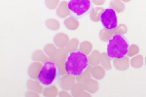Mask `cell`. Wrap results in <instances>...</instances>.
<instances>
[{
	"label": "cell",
	"mask_w": 146,
	"mask_h": 97,
	"mask_svg": "<svg viewBox=\"0 0 146 97\" xmlns=\"http://www.w3.org/2000/svg\"><path fill=\"white\" fill-rule=\"evenodd\" d=\"M88 56L80 51L69 53L65 61V70L67 74L78 77L88 69Z\"/></svg>",
	"instance_id": "obj_1"
},
{
	"label": "cell",
	"mask_w": 146,
	"mask_h": 97,
	"mask_svg": "<svg viewBox=\"0 0 146 97\" xmlns=\"http://www.w3.org/2000/svg\"><path fill=\"white\" fill-rule=\"evenodd\" d=\"M129 43L124 34L118 33L115 34L108 40L106 47V53L111 59L121 58L128 55Z\"/></svg>",
	"instance_id": "obj_2"
},
{
	"label": "cell",
	"mask_w": 146,
	"mask_h": 97,
	"mask_svg": "<svg viewBox=\"0 0 146 97\" xmlns=\"http://www.w3.org/2000/svg\"><path fill=\"white\" fill-rule=\"evenodd\" d=\"M60 70L58 65L54 61H48L45 62L42 66V69L40 71L37 80L41 82L43 86H53L55 82L60 79Z\"/></svg>",
	"instance_id": "obj_3"
},
{
	"label": "cell",
	"mask_w": 146,
	"mask_h": 97,
	"mask_svg": "<svg viewBox=\"0 0 146 97\" xmlns=\"http://www.w3.org/2000/svg\"><path fill=\"white\" fill-rule=\"evenodd\" d=\"M68 8L70 11V16L77 20L84 18L94 9L91 0H69Z\"/></svg>",
	"instance_id": "obj_4"
},
{
	"label": "cell",
	"mask_w": 146,
	"mask_h": 97,
	"mask_svg": "<svg viewBox=\"0 0 146 97\" xmlns=\"http://www.w3.org/2000/svg\"><path fill=\"white\" fill-rule=\"evenodd\" d=\"M100 22L105 30H114L118 27V20H117L116 12L110 7L102 11Z\"/></svg>",
	"instance_id": "obj_5"
},
{
	"label": "cell",
	"mask_w": 146,
	"mask_h": 97,
	"mask_svg": "<svg viewBox=\"0 0 146 97\" xmlns=\"http://www.w3.org/2000/svg\"><path fill=\"white\" fill-rule=\"evenodd\" d=\"M127 26L125 24H121V25H118V27L114 30H105L103 28L102 30H100V38L101 39V41H104L106 42L107 40H109L113 35L115 34H118V33H122V34H125L127 32Z\"/></svg>",
	"instance_id": "obj_6"
},
{
	"label": "cell",
	"mask_w": 146,
	"mask_h": 97,
	"mask_svg": "<svg viewBox=\"0 0 146 97\" xmlns=\"http://www.w3.org/2000/svg\"><path fill=\"white\" fill-rule=\"evenodd\" d=\"M76 84V79H75L74 76L67 74V75H63L62 78H60V82H58V84L64 90H70L72 88L73 86Z\"/></svg>",
	"instance_id": "obj_7"
},
{
	"label": "cell",
	"mask_w": 146,
	"mask_h": 97,
	"mask_svg": "<svg viewBox=\"0 0 146 97\" xmlns=\"http://www.w3.org/2000/svg\"><path fill=\"white\" fill-rule=\"evenodd\" d=\"M54 43L58 48H66L69 43V38L65 33H58L54 37Z\"/></svg>",
	"instance_id": "obj_8"
},
{
	"label": "cell",
	"mask_w": 146,
	"mask_h": 97,
	"mask_svg": "<svg viewBox=\"0 0 146 97\" xmlns=\"http://www.w3.org/2000/svg\"><path fill=\"white\" fill-rule=\"evenodd\" d=\"M113 65L116 69L120 71H125L129 68V60L128 56H124L121 58H114L113 59Z\"/></svg>",
	"instance_id": "obj_9"
},
{
	"label": "cell",
	"mask_w": 146,
	"mask_h": 97,
	"mask_svg": "<svg viewBox=\"0 0 146 97\" xmlns=\"http://www.w3.org/2000/svg\"><path fill=\"white\" fill-rule=\"evenodd\" d=\"M67 53L68 51H66V49L58 48L56 49V53L54 54L53 56H51V60L56 63H58V62H60V61H65L66 60L67 55H68Z\"/></svg>",
	"instance_id": "obj_10"
},
{
	"label": "cell",
	"mask_w": 146,
	"mask_h": 97,
	"mask_svg": "<svg viewBox=\"0 0 146 97\" xmlns=\"http://www.w3.org/2000/svg\"><path fill=\"white\" fill-rule=\"evenodd\" d=\"M42 66H43V64L41 62H37V61H34L33 63H31L29 68H28V75H29V77L32 78V79H37L40 71L42 69Z\"/></svg>",
	"instance_id": "obj_11"
},
{
	"label": "cell",
	"mask_w": 146,
	"mask_h": 97,
	"mask_svg": "<svg viewBox=\"0 0 146 97\" xmlns=\"http://www.w3.org/2000/svg\"><path fill=\"white\" fill-rule=\"evenodd\" d=\"M56 15L62 18H65L66 16H70V11L68 8V2L62 1L60 3V5L56 8Z\"/></svg>",
	"instance_id": "obj_12"
},
{
	"label": "cell",
	"mask_w": 146,
	"mask_h": 97,
	"mask_svg": "<svg viewBox=\"0 0 146 97\" xmlns=\"http://www.w3.org/2000/svg\"><path fill=\"white\" fill-rule=\"evenodd\" d=\"M83 86L88 92L90 93H95L98 91V84L96 80H93L92 78H90L89 80H87L86 82H83Z\"/></svg>",
	"instance_id": "obj_13"
},
{
	"label": "cell",
	"mask_w": 146,
	"mask_h": 97,
	"mask_svg": "<svg viewBox=\"0 0 146 97\" xmlns=\"http://www.w3.org/2000/svg\"><path fill=\"white\" fill-rule=\"evenodd\" d=\"M91 74L92 77L95 78L96 80H101L105 75V69L98 65H95L93 67L91 65Z\"/></svg>",
	"instance_id": "obj_14"
},
{
	"label": "cell",
	"mask_w": 146,
	"mask_h": 97,
	"mask_svg": "<svg viewBox=\"0 0 146 97\" xmlns=\"http://www.w3.org/2000/svg\"><path fill=\"white\" fill-rule=\"evenodd\" d=\"M71 95L72 96H91V94H88L84 91L83 84L81 82H76L71 88Z\"/></svg>",
	"instance_id": "obj_15"
},
{
	"label": "cell",
	"mask_w": 146,
	"mask_h": 97,
	"mask_svg": "<svg viewBox=\"0 0 146 97\" xmlns=\"http://www.w3.org/2000/svg\"><path fill=\"white\" fill-rule=\"evenodd\" d=\"M32 60L33 61H37V62H48L50 61V58L47 54L44 53L41 49H38V51H35L33 54H32Z\"/></svg>",
	"instance_id": "obj_16"
},
{
	"label": "cell",
	"mask_w": 146,
	"mask_h": 97,
	"mask_svg": "<svg viewBox=\"0 0 146 97\" xmlns=\"http://www.w3.org/2000/svg\"><path fill=\"white\" fill-rule=\"evenodd\" d=\"M42 86L43 84L40 82L38 80L37 81H35L34 79H30V80H28L27 81V87H28V89H31V90H34V91H37V92H39V93H41V92H43L44 91V89H43V87H42Z\"/></svg>",
	"instance_id": "obj_17"
},
{
	"label": "cell",
	"mask_w": 146,
	"mask_h": 97,
	"mask_svg": "<svg viewBox=\"0 0 146 97\" xmlns=\"http://www.w3.org/2000/svg\"><path fill=\"white\" fill-rule=\"evenodd\" d=\"M100 55H101V53L98 51H92V53L89 54V56H88L89 64L92 65V66L100 64Z\"/></svg>",
	"instance_id": "obj_18"
},
{
	"label": "cell",
	"mask_w": 146,
	"mask_h": 97,
	"mask_svg": "<svg viewBox=\"0 0 146 97\" xmlns=\"http://www.w3.org/2000/svg\"><path fill=\"white\" fill-rule=\"evenodd\" d=\"M64 25L67 29L69 30H76L77 28L79 27V22H78V20L73 16H68L67 18L64 20Z\"/></svg>",
	"instance_id": "obj_19"
},
{
	"label": "cell",
	"mask_w": 146,
	"mask_h": 97,
	"mask_svg": "<svg viewBox=\"0 0 146 97\" xmlns=\"http://www.w3.org/2000/svg\"><path fill=\"white\" fill-rule=\"evenodd\" d=\"M110 8H112L116 13H122L125 11V4L122 0H111Z\"/></svg>",
	"instance_id": "obj_20"
},
{
	"label": "cell",
	"mask_w": 146,
	"mask_h": 97,
	"mask_svg": "<svg viewBox=\"0 0 146 97\" xmlns=\"http://www.w3.org/2000/svg\"><path fill=\"white\" fill-rule=\"evenodd\" d=\"M111 58L108 56V54L106 53H101L100 55V63L102 65V67L104 68L105 70H111L112 65H111Z\"/></svg>",
	"instance_id": "obj_21"
},
{
	"label": "cell",
	"mask_w": 146,
	"mask_h": 97,
	"mask_svg": "<svg viewBox=\"0 0 146 97\" xmlns=\"http://www.w3.org/2000/svg\"><path fill=\"white\" fill-rule=\"evenodd\" d=\"M104 10L103 8H101V7H96V8H94L92 12L90 13V18L91 20H93V22H100V15L101 13H102V11Z\"/></svg>",
	"instance_id": "obj_22"
},
{
	"label": "cell",
	"mask_w": 146,
	"mask_h": 97,
	"mask_svg": "<svg viewBox=\"0 0 146 97\" xmlns=\"http://www.w3.org/2000/svg\"><path fill=\"white\" fill-rule=\"evenodd\" d=\"M143 60H144V58H143V56L141 54H136V55H135L131 58L129 64L135 68H140L143 65V63H144Z\"/></svg>",
	"instance_id": "obj_23"
},
{
	"label": "cell",
	"mask_w": 146,
	"mask_h": 97,
	"mask_svg": "<svg viewBox=\"0 0 146 97\" xmlns=\"http://www.w3.org/2000/svg\"><path fill=\"white\" fill-rule=\"evenodd\" d=\"M44 96H49V97H56L58 95V87L55 86H45V89L43 91Z\"/></svg>",
	"instance_id": "obj_24"
},
{
	"label": "cell",
	"mask_w": 146,
	"mask_h": 97,
	"mask_svg": "<svg viewBox=\"0 0 146 97\" xmlns=\"http://www.w3.org/2000/svg\"><path fill=\"white\" fill-rule=\"evenodd\" d=\"M92 49H93V45L88 41H84L79 45V51L86 55L92 53Z\"/></svg>",
	"instance_id": "obj_25"
},
{
	"label": "cell",
	"mask_w": 146,
	"mask_h": 97,
	"mask_svg": "<svg viewBox=\"0 0 146 97\" xmlns=\"http://www.w3.org/2000/svg\"><path fill=\"white\" fill-rule=\"evenodd\" d=\"M78 47H79V40L77 38H73L71 41H69V43L66 46V51L68 53H73V51H77Z\"/></svg>",
	"instance_id": "obj_26"
},
{
	"label": "cell",
	"mask_w": 146,
	"mask_h": 97,
	"mask_svg": "<svg viewBox=\"0 0 146 97\" xmlns=\"http://www.w3.org/2000/svg\"><path fill=\"white\" fill-rule=\"evenodd\" d=\"M46 26L51 30H58L60 28V22H58L55 18H49L46 22Z\"/></svg>",
	"instance_id": "obj_27"
},
{
	"label": "cell",
	"mask_w": 146,
	"mask_h": 97,
	"mask_svg": "<svg viewBox=\"0 0 146 97\" xmlns=\"http://www.w3.org/2000/svg\"><path fill=\"white\" fill-rule=\"evenodd\" d=\"M56 49H56V45L47 44L46 46H45V48H44V51H45V53L49 56V57H51V56H53L54 54L56 53Z\"/></svg>",
	"instance_id": "obj_28"
},
{
	"label": "cell",
	"mask_w": 146,
	"mask_h": 97,
	"mask_svg": "<svg viewBox=\"0 0 146 97\" xmlns=\"http://www.w3.org/2000/svg\"><path fill=\"white\" fill-rule=\"evenodd\" d=\"M91 67H88V69H87L85 72L83 73L82 75H80L77 77V81L79 82H81V84H83L84 82H86L87 80H89L91 78Z\"/></svg>",
	"instance_id": "obj_29"
},
{
	"label": "cell",
	"mask_w": 146,
	"mask_h": 97,
	"mask_svg": "<svg viewBox=\"0 0 146 97\" xmlns=\"http://www.w3.org/2000/svg\"><path fill=\"white\" fill-rule=\"evenodd\" d=\"M45 5L50 10H54L60 5V0H45Z\"/></svg>",
	"instance_id": "obj_30"
},
{
	"label": "cell",
	"mask_w": 146,
	"mask_h": 97,
	"mask_svg": "<svg viewBox=\"0 0 146 97\" xmlns=\"http://www.w3.org/2000/svg\"><path fill=\"white\" fill-rule=\"evenodd\" d=\"M138 53H139V48H138L135 44L129 46V53H128L129 56H135V55H136V54H138Z\"/></svg>",
	"instance_id": "obj_31"
},
{
	"label": "cell",
	"mask_w": 146,
	"mask_h": 97,
	"mask_svg": "<svg viewBox=\"0 0 146 97\" xmlns=\"http://www.w3.org/2000/svg\"><path fill=\"white\" fill-rule=\"evenodd\" d=\"M104 2H105V0H92V3H94L95 5H98V6L103 5Z\"/></svg>",
	"instance_id": "obj_32"
},
{
	"label": "cell",
	"mask_w": 146,
	"mask_h": 97,
	"mask_svg": "<svg viewBox=\"0 0 146 97\" xmlns=\"http://www.w3.org/2000/svg\"><path fill=\"white\" fill-rule=\"evenodd\" d=\"M25 95L27 96H40V94H39V92L33 90V91H27Z\"/></svg>",
	"instance_id": "obj_33"
},
{
	"label": "cell",
	"mask_w": 146,
	"mask_h": 97,
	"mask_svg": "<svg viewBox=\"0 0 146 97\" xmlns=\"http://www.w3.org/2000/svg\"><path fill=\"white\" fill-rule=\"evenodd\" d=\"M70 95H71V94H69L66 90H64V89H63L62 91L58 92V96H60V97H62V96H66V97H68V96H70Z\"/></svg>",
	"instance_id": "obj_34"
},
{
	"label": "cell",
	"mask_w": 146,
	"mask_h": 97,
	"mask_svg": "<svg viewBox=\"0 0 146 97\" xmlns=\"http://www.w3.org/2000/svg\"><path fill=\"white\" fill-rule=\"evenodd\" d=\"M122 1H123V2H129L131 0H122Z\"/></svg>",
	"instance_id": "obj_35"
},
{
	"label": "cell",
	"mask_w": 146,
	"mask_h": 97,
	"mask_svg": "<svg viewBox=\"0 0 146 97\" xmlns=\"http://www.w3.org/2000/svg\"><path fill=\"white\" fill-rule=\"evenodd\" d=\"M145 65H146V57H145Z\"/></svg>",
	"instance_id": "obj_36"
}]
</instances>
